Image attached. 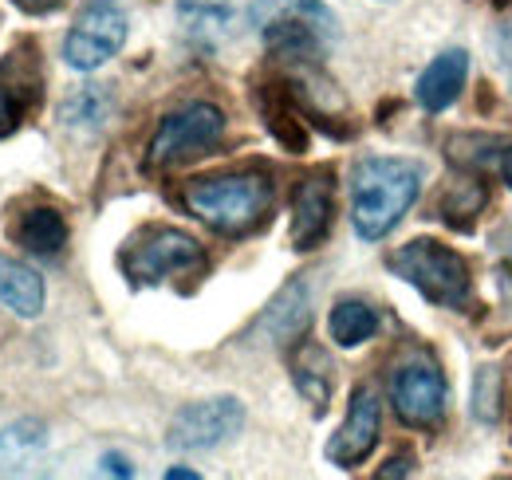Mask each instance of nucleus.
Segmentation results:
<instances>
[{
    "label": "nucleus",
    "mask_w": 512,
    "mask_h": 480,
    "mask_svg": "<svg viewBox=\"0 0 512 480\" xmlns=\"http://www.w3.org/2000/svg\"><path fill=\"white\" fill-rule=\"evenodd\" d=\"M422 170L406 158H363L351 174V221L363 240L386 237L418 201Z\"/></svg>",
    "instance_id": "nucleus-1"
},
{
    "label": "nucleus",
    "mask_w": 512,
    "mask_h": 480,
    "mask_svg": "<svg viewBox=\"0 0 512 480\" xmlns=\"http://www.w3.org/2000/svg\"><path fill=\"white\" fill-rule=\"evenodd\" d=\"M186 209L201 217L209 229L225 237H245L268 221L272 209V181L264 174H217V178H197L182 193Z\"/></svg>",
    "instance_id": "nucleus-2"
},
{
    "label": "nucleus",
    "mask_w": 512,
    "mask_h": 480,
    "mask_svg": "<svg viewBox=\"0 0 512 480\" xmlns=\"http://www.w3.org/2000/svg\"><path fill=\"white\" fill-rule=\"evenodd\" d=\"M249 28L288 60H320L339 32L323 0H253Z\"/></svg>",
    "instance_id": "nucleus-3"
},
{
    "label": "nucleus",
    "mask_w": 512,
    "mask_h": 480,
    "mask_svg": "<svg viewBox=\"0 0 512 480\" xmlns=\"http://www.w3.org/2000/svg\"><path fill=\"white\" fill-rule=\"evenodd\" d=\"M390 268L430 303L461 307L469 296V264L438 240H410L390 256Z\"/></svg>",
    "instance_id": "nucleus-4"
},
{
    "label": "nucleus",
    "mask_w": 512,
    "mask_h": 480,
    "mask_svg": "<svg viewBox=\"0 0 512 480\" xmlns=\"http://www.w3.org/2000/svg\"><path fill=\"white\" fill-rule=\"evenodd\" d=\"M221 134H225V115L213 103H190V107L162 119L154 142H150L146 166L170 170V166H182L190 158H201L205 150H213L221 142Z\"/></svg>",
    "instance_id": "nucleus-5"
},
{
    "label": "nucleus",
    "mask_w": 512,
    "mask_h": 480,
    "mask_svg": "<svg viewBox=\"0 0 512 480\" xmlns=\"http://www.w3.org/2000/svg\"><path fill=\"white\" fill-rule=\"evenodd\" d=\"M205 268V248L182 229H146L123 252V272L134 284H162L170 276H186Z\"/></svg>",
    "instance_id": "nucleus-6"
},
{
    "label": "nucleus",
    "mask_w": 512,
    "mask_h": 480,
    "mask_svg": "<svg viewBox=\"0 0 512 480\" xmlns=\"http://www.w3.org/2000/svg\"><path fill=\"white\" fill-rule=\"evenodd\" d=\"M127 44V12L119 0H91L64 40V60L75 71H95Z\"/></svg>",
    "instance_id": "nucleus-7"
},
{
    "label": "nucleus",
    "mask_w": 512,
    "mask_h": 480,
    "mask_svg": "<svg viewBox=\"0 0 512 480\" xmlns=\"http://www.w3.org/2000/svg\"><path fill=\"white\" fill-rule=\"evenodd\" d=\"M245 425V406L237 398H205V402H193L182 406L174 421H170V449L178 453H201V449H217L225 445L237 429Z\"/></svg>",
    "instance_id": "nucleus-8"
},
{
    "label": "nucleus",
    "mask_w": 512,
    "mask_h": 480,
    "mask_svg": "<svg viewBox=\"0 0 512 480\" xmlns=\"http://www.w3.org/2000/svg\"><path fill=\"white\" fill-rule=\"evenodd\" d=\"M446 378L434 362H402L390 378V402H394V414L414 425V429H430L438 425L446 414Z\"/></svg>",
    "instance_id": "nucleus-9"
},
{
    "label": "nucleus",
    "mask_w": 512,
    "mask_h": 480,
    "mask_svg": "<svg viewBox=\"0 0 512 480\" xmlns=\"http://www.w3.org/2000/svg\"><path fill=\"white\" fill-rule=\"evenodd\" d=\"M379 441V398L375 390L359 386L351 394V410H347V421L339 425V433L327 441V461L339 465V469H355L371 457Z\"/></svg>",
    "instance_id": "nucleus-10"
},
{
    "label": "nucleus",
    "mask_w": 512,
    "mask_h": 480,
    "mask_svg": "<svg viewBox=\"0 0 512 480\" xmlns=\"http://www.w3.org/2000/svg\"><path fill=\"white\" fill-rule=\"evenodd\" d=\"M331 229V178L312 174L292 197V240L296 248H316Z\"/></svg>",
    "instance_id": "nucleus-11"
},
{
    "label": "nucleus",
    "mask_w": 512,
    "mask_h": 480,
    "mask_svg": "<svg viewBox=\"0 0 512 480\" xmlns=\"http://www.w3.org/2000/svg\"><path fill=\"white\" fill-rule=\"evenodd\" d=\"M465 75H469V56L461 48L442 52L438 60L422 71V79H418V103L426 111H446L449 103L461 95Z\"/></svg>",
    "instance_id": "nucleus-12"
},
{
    "label": "nucleus",
    "mask_w": 512,
    "mask_h": 480,
    "mask_svg": "<svg viewBox=\"0 0 512 480\" xmlns=\"http://www.w3.org/2000/svg\"><path fill=\"white\" fill-rule=\"evenodd\" d=\"M182 32L197 48H217L233 28V0H178Z\"/></svg>",
    "instance_id": "nucleus-13"
},
{
    "label": "nucleus",
    "mask_w": 512,
    "mask_h": 480,
    "mask_svg": "<svg viewBox=\"0 0 512 480\" xmlns=\"http://www.w3.org/2000/svg\"><path fill=\"white\" fill-rule=\"evenodd\" d=\"M0 307L20 319H36L44 311V280L32 268L0 256Z\"/></svg>",
    "instance_id": "nucleus-14"
},
{
    "label": "nucleus",
    "mask_w": 512,
    "mask_h": 480,
    "mask_svg": "<svg viewBox=\"0 0 512 480\" xmlns=\"http://www.w3.org/2000/svg\"><path fill=\"white\" fill-rule=\"evenodd\" d=\"M48 449V429L40 421H16L0 429V477L24 473Z\"/></svg>",
    "instance_id": "nucleus-15"
},
{
    "label": "nucleus",
    "mask_w": 512,
    "mask_h": 480,
    "mask_svg": "<svg viewBox=\"0 0 512 480\" xmlns=\"http://www.w3.org/2000/svg\"><path fill=\"white\" fill-rule=\"evenodd\" d=\"M308 319H312V307H308V288H304V280H292L276 303L268 307V315H264V331L272 335V343H292L304 327H308Z\"/></svg>",
    "instance_id": "nucleus-16"
},
{
    "label": "nucleus",
    "mask_w": 512,
    "mask_h": 480,
    "mask_svg": "<svg viewBox=\"0 0 512 480\" xmlns=\"http://www.w3.org/2000/svg\"><path fill=\"white\" fill-rule=\"evenodd\" d=\"M16 240L36 252V256H60L67 244V225L64 217L52 209V205H36L28 213H20L16 221Z\"/></svg>",
    "instance_id": "nucleus-17"
},
{
    "label": "nucleus",
    "mask_w": 512,
    "mask_h": 480,
    "mask_svg": "<svg viewBox=\"0 0 512 480\" xmlns=\"http://www.w3.org/2000/svg\"><path fill=\"white\" fill-rule=\"evenodd\" d=\"M264 119H268V130H272L292 154L304 150L308 134H304V122H300V107H296V95L284 91V83H272V87L264 91Z\"/></svg>",
    "instance_id": "nucleus-18"
},
{
    "label": "nucleus",
    "mask_w": 512,
    "mask_h": 480,
    "mask_svg": "<svg viewBox=\"0 0 512 480\" xmlns=\"http://www.w3.org/2000/svg\"><path fill=\"white\" fill-rule=\"evenodd\" d=\"M375 331H379V315H375L371 303H363V300L335 303V311H331V339H335L339 347H359V343H367Z\"/></svg>",
    "instance_id": "nucleus-19"
},
{
    "label": "nucleus",
    "mask_w": 512,
    "mask_h": 480,
    "mask_svg": "<svg viewBox=\"0 0 512 480\" xmlns=\"http://www.w3.org/2000/svg\"><path fill=\"white\" fill-rule=\"evenodd\" d=\"M107 115H111V91L103 83L79 87L60 111L64 126H79V130H99L107 122Z\"/></svg>",
    "instance_id": "nucleus-20"
},
{
    "label": "nucleus",
    "mask_w": 512,
    "mask_h": 480,
    "mask_svg": "<svg viewBox=\"0 0 512 480\" xmlns=\"http://www.w3.org/2000/svg\"><path fill=\"white\" fill-rule=\"evenodd\" d=\"M292 378H296L300 394H304L308 402H316V410H323V402H327V394H331V374H327V359H323L320 347L308 343V347L296 355Z\"/></svg>",
    "instance_id": "nucleus-21"
},
{
    "label": "nucleus",
    "mask_w": 512,
    "mask_h": 480,
    "mask_svg": "<svg viewBox=\"0 0 512 480\" xmlns=\"http://www.w3.org/2000/svg\"><path fill=\"white\" fill-rule=\"evenodd\" d=\"M481 205H485V185L481 181H457L446 193V201H442V213H446V221L453 229H469L473 217L481 213Z\"/></svg>",
    "instance_id": "nucleus-22"
},
{
    "label": "nucleus",
    "mask_w": 512,
    "mask_h": 480,
    "mask_svg": "<svg viewBox=\"0 0 512 480\" xmlns=\"http://www.w3.org/2000/svg\"><path fill=\"white\" fill-rule=\"evenodd\" d=\"M501 370L497 366H481L477 378H473V418L485 421V425H497L501 421Z\"/></svg>",
    "instance_id": "nucleus-23"
},
{
    "label": "nucleus",
    "mask_w": 512,
    "mask_h": 480,
    "mask_svg": "<svg viewBox=\"0 0 512 480\" xmlns=\"http://www.w3.org/2000/svg\"><path fill=\"white\" fill-rule=\"evenodd\" d=\"M20 115H24V103H20V95L0 87V138H4V134H12V130L20 126Z\"/></svg>",
    "instance_id": "nucleus-24"
},
{
    "label": "nucleus",
    "mask_w": 512,
    "mask_h": 480,
    "mask_svg": "<svg viewBox=\"0 0 512 480\" xmlns=\"http://www.w3.org/2000/svg\"><path fill=\"white\" fill-rule=\"evenodd\" d=\"M103 473H111V477H130L134 469L127 465V457H119V453H107V457H103Z\"/></svg>",
    "instance_id": "nucleus-25"
},
{
    "label": "nucleus",
    "mask_w": 512,
    "mask_h": 480,
    "mask_svg": "<svg viewBox=\"0 0 512 480\" xmlns=\"http://www.w3.org/2000/svg\"><path fill=\"white\" fill-rule=\"evenodd\" d=\"M410 465H414V461H410V457H394V461H386V469L383 473H379V477H406V473H410Z\"/></svg>",
    "instance_id": "nucleus-26"
},
{
    "label": "nucleus",
    "mask_w": 512,
    "mask_h": 480,
    "mask_svg": "<svg viewBox=\"0 0 512 480\" xmlns=\"http://www.w3.org/2000/svg\"><path fill=\"white\" fill-rule=\"evenodd\" d=\"M20 8H28V12H52V8H60L64 0H16Z\"/></svg>",
    "instance_id": "nucleus-27"
},
{
    "label": "nucleus",
    "mask_w": 512,
    "mask_h": 480,
    "mask_svg": "<svg viewBox=\"0 0 512 480\" xmlns=\"http://www.w3.org/2000/svg\"><path fill=\"white\" fill-rule=\"evenodd\" d=\"M501 174H505V181H509L512 189V150H505V158H501Z\"/></svg>",
    "instance_id": "nucleus-28"
},
{
    "label": "nucleus",
    "mask_w": 512,
    "mask_h": 480,
    "mask_svg": "<svg viewBox=\"0 0 512 480\" xmlns=\"http://www.w3.org/2000/svg\"><path fill=\"white\" fill-rule=\"evenodd\" d=\"M166 477H170V480H193V477H197V473H190V469H170Z\"/></svg>",
    "instance_id": "nucleus-29"
}]
</instances>
